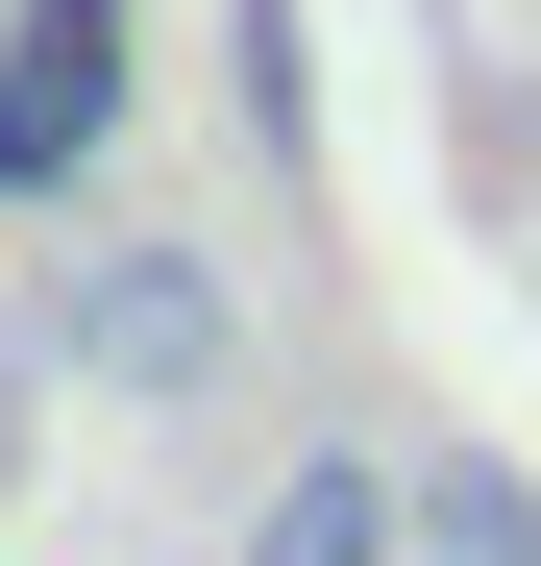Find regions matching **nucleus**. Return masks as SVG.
Listing matches in <instances>:
<instances>
[{
  "mask_svg": "<svg viewBox=\"0 0 541 566\" xmlns=\"http://www.w3.org/2000/svg\"><path fill=\"white\" fill-rule=\"evenodd\" d=\"M124 74H148V0H0V222L124 148Z\"/></svg>",
  "mask_w": 541,
  "mask_h": 566,
  "instance_id": "f03ea898",
  "label": "nucleus"
},
{
  "mask_svg": "<svg viewBox=\"0 0 541 566\" xmlns=\"http://www.w3.org/2000/svg\"><path fill=\"white\" fill-rule=\"evenodd\" d=\"M50 369H74V395H148V419H198L222 369H246V296H222L198 247H99V271L50 296Z\"/></svg>",
  "mask_w": 541,
  "mask_h": 566,
  "instance_id": "f257e3e1",
  "label": "nucleus"
},
{
  "mask_svg": "<svg viewBox=\"0 0 541 566\" xmlns=\"http://www.w3.org/2000/svg\"><path fill=\"white\" fill-rule=\"evenodd\" d=\"M394 566H541V493L443 443V468H394Z\"/></svg>",
  "mask_w": 541,
  "mask_h": 566,
  "instance_id": "20e7f679",
  "label": "nucleus"
},
{
  "mask_svg": "<svg viewBox=\"0 0 541 566\" xmlns=\"http://www.w3.org/2000/svg\"><path fill=\"white\" fill-rule=\"evenodd\" d=\"M246 566H394V443H296L246 493Z\"/></svg>",
  "mask_w": 541,
  "mask_h": 566,
  "instance_id": "7ed1b4c3",
  "label": "nucleus"
}]
</instances>
